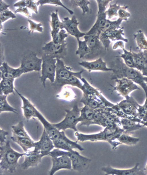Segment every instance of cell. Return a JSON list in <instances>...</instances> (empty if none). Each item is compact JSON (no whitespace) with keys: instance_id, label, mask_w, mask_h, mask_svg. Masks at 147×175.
<instances>
[{"instance_id":"ac0fdd59","label":"cell","mask_w":147,"mask_h":175,"mask_svg":"<svg viewBox=\"0 0 147 175\" xmlns=\"http://www.w3.org/2000/svg\"><path fill=\"white\" fill-rule=\"evenodd\" d=\"M75 136L77 138V141L84 142L87 140L91 141H107L109 142L110 140V131L107 127L103 131L100 132L92 134H85L79 133L76 132L75 133Z\"/></svg>"},{"instance_id":"4dcf8cb0","label":"cell","mask_w":147,"mask_h":175,"mask_svg":"<svg viewBox=\"0 0 147 175\" xmlns=\"http://www.w3.org/2000/svg\"><path fill=\"white\" fill-rule=\"evenodd\" d=\"M78 42V48L76 54L79 56L80 58H86L90 53V50L86 41L82 40L80 39H77Z\"/></svg>"},{"instance_id":"ffe728a7","label":"cell","mask_w":147,"mask_h":175,"mask_svg":"<svg viewBox=\"0 0 147 175\" xmlns=\"http://www.w3.org/2000/svg\"><path fill=\"white\" fill-rule=\"evenodd\" d=\"M79 65L89 72L92 71H112V69L107 66L106 63L101 57L91 61H82L78 62Z\"/></svg>"},{"instance_id":"f35d334b","label":"cell","mask_w":147,"mask_h":175,"mask_svg":"<svg viewBox=\"0 0 147 175\" xmlns=\"http://www.w3.org/2000/svg\"><path fill=\"white\" fill-rule=\"evenodd\" d=\"M123 6L117 5V2L113 4H110L109 8L106 11L107 15L108 16V19L110 20L114 17L118 16V11L122 8Z\"/></svg>"},{"instance_id":"484cf974","label":"cell","mask_w":147,"mask_h":175,"mask_svg":"<svg viewBox=\"0 0 147 175\" xmlns=\"http://www.w3.org/2000/svg\"><path fill=\"white\" fill-rule=\"evenodd\" d=\"M10 138L13 142L19 145L25 152L34 147V142L30 137H22L13 134L10 137Z\"/></svg>"},{"instance_id":"1f68e13d","label":"cell","mask_w":147,"mask_h":175,"mask_svg":"<svg viewBox=\"0 0 147 175\" xmlns=\"http://www.w3.org/2000/svg\"><path fill=\"white\" fill-rule=\"evenodd\" d=\"M121 48L123 53H120V56H117L122 58L124 61V63L127 66L131 68H135L131 47L130 46L129 51L125 49L124 47Z\"/></svg>"},{"instance_id":"3957f363","label":"cell","mask_w":147,"mask_h":175,"mask_svg":"<svg viewBox=\"0 0 147 175\" xmlns=\"http://www.w3.org/2000/svg\"><path fill=\"white\" fill-rule=\"evenodd\" d=\"M25 152L21 153L11 147L10 141L7 140L5 144L0 146V174L5 170L12 173L15 172L20 166L18 161L24 156Z\"/></svg>"},{"instance_id":"e0dca14e","label":"cell","mask_w":147,"mask_h":175,"mask_svg":"<svg viewBox=\"0 0 147 175\" xmlns=\"http://www.w3.org/2000/svg\"><path fill=\"white\" fill-rule=\"evenodd\" d=\"M51 160L52 166L49 173L50 175H53L56 172L61 169H72L70 159L67 155L52 157Z\"/></svg>"},{"instance_id":"681fc988","label":"cell","mask_w":147,"mask_h":175,"mask_svg":"<svg viewBox=\"0 0 147 175\" xmlns=\"http://www.w3.org/2000/svg\"><path fill=\"white\" fill-rule=\"evenodd\" d=\"M119 47L121 48L124 47V43L123 41H117L113 45V49H115Z\"/></svg>"},{"instance_id":"f1b7e54d","label":"cell","mask_w":147,"mask_h":175,"mask_svg":"<svg viewBox=\"0 0 147 175\" xmlns=\"http://www.w3.org/2000/svg\"><path fill=\"white\" fill-rule=\"evenodd\" d=\"M132 53L135 68L141 72L144 68L147 60L143 51L139 50L138 52H136L132 51Z\"/></svg>"},{"instance_id":"4fadbf2b","label":"cell","mask_w":147,"mask_h":175,"mask_svg":"<svg viewBox=\"0 0 147 175\" xmlns=\"http://www.w3.org/2000/svg\"><path fill=\"white\" fill-rule=\"evenodd\" d=\"M67 155L70 159L72 169L82 172L89 167L91 160L82 156L77 151L74 150L68 151Z\"/></svg>"},{"instance_id":"5b68a950","label":"cell","mask_w":147,"mask_h":175,"mask_svg":"<svg viewBox=\"0 0 147 175\" xmlns=\"http://www.w3.org/2000/svg\"><path fill=\"white\" fill-rule=\"evenodd\" d=\"M80 110L77 103H75L71 109L65 110L66 114L63 119L59 122L53 124V125L59 131H64L69 128L78 132L76 126L79 122L78 118L80 115Z\"/></svg>"},{"instance_id":"d6a6232c","label":"cell","mask_w":147,"mask_h":175,"mask_svg":"<svg viewBox=\"0 0 147 175\" xmlns=\"http://www.w3.org/2000/svg\"><path fill=\"white\" fill-rule=\"evenodd\" d=\"M7 96L0 94V113L4 112H10L17 114V110L8 103Z\"/></svg>"},{"instance_id":"ab89813d","label":"cell","mask_w":147,"mask_h":175,"mask_svg":"<svg viewBox=\"0 0 147 175\" xmlns=\"http://www.w3.org/2000/svg\"><path fill=\"white\" fill-rule=\"evenodd\" d=\"M80 79L78 78L75 76H71L67 81L65 85L71 86L77 88L82 90L83 84L81 83Z\"/></svg>"},{"instance_id":"c3c4849f","label":"cell","mask_w":147,"mask_h":175,"mask_svg":"<svg viewBox=\"0 0 147 175\" xmlns=\"http://www.w3.org/2000/svg\"><path fill=\"white\" fill-rule=\"evenodd\" d=\"M0 12L9 9L8 8L9 7V5L7 4L2 0H0Z\"/></svg>"},{"instance_id":"b9f144b4","label":"cell","mask_w":147,"mask_h":175,"mask_svg":"<svg viewBox=\"0 0 147 175\" xmlns=\"http://www.w3.org/2000/svg\"><path fill=\"white\" fill-rule=\"evenodd\" d=\"M0 13L1 24L10 18L13 19L16 18V16L15 14L9 9Z\"/></svg>"},{"instance_id":"74e56055","label":"cell","mask_w":147,"mask_h":175,"mask_svg":"<svg viewBox=\"0 0 147 175\" xmlns=\"http://www.w3.org/2000/svg\"><path fill=\"white\" fill-rule=\"evenodd\" d=\"M37 4L38 6L40 5L41 6L45 4H50L55 5L61 6L64 8L65 9L68 11L71 15H72L74 13V11L70 9H69L64 5L61 2L60 0H38L37 2Z\"/></svg>"},{"instance_id":"836d02e7","label":"cell","mask_w":147,"mask_h":175,"mask_svg":"<svg viewBox=\"0 0 147 175\" xmlns=\"http://www.w3.org/2000/svg\"><path fill=\"white\" fill-rule=\"evenodd\" d=\"M11 128L13 134L20 137H30L24 129L22 121H20L17 124L12 126Z\"/></svg>"},{"instance_id":"5bb4252c","label":"cell","mask_w":147,"mask_h":175,"mask_svg":"<svg viewBox=\"0 0 147 175\" xmlns=\"http://www.w3.org/2000/svg\"><path fill=\"white\" fill-rule=\"evenodd\" d=\"M34 144L33 150L40 152L45 156H49V152L55 147L53 140L44 128L40 140L34 142Z\"/></svg>"},{"instance_id":"30bf717a","label":"cell","mask_w":147,"mask_h":175,"mask_svg":"<svg viewBox=\"0 0 147 175\" xmlns=\"http://www.w3.org/2000/svg\"><path fill=\"white\" fill-rule=\"evenodd\" d=\"M115 81L116 84L113 87V90L125 98L129 97V94L133 91L140 90L136 83L127 78H122L116 79Z\"/></svg>"},{"instance_id":"2e32d148","label":"cell","mask_w":147,"mask_h":175,"mask_svg":"<svg viewBox=\"0 0 147 175\" xmlns=\"http://www.w3.org/2000/svg\"><path fill=\"white\" fill-rule=\"evenodd\" d=\"M61 22L63 29L71 35L74 37L76 39H80L86 35V33L82 32L79 29L78 26L79 22L75 15L70 19L68 17H64Z\"/></svg>"},{"instance_id":"f546056e","label":"cell","mask_w":147,"mask_h":175,"mask_svg":"<svg viewBox=\"0 0 147 175\" xmlns=\"http://www.w3.org/2000/svg\"><path fill=\"white\" fill-rule=\"evenodd\" d=\"M133 36L137 45V49L142 51L147 50V38L143 31L138 30Z\"/></svg>"},{"instance_id":"7bdbcfd3","label":"cell","mask_w":147,"mask_h":175,"mask_svg":"<svg viewBox=\"0 0 147 175\" xmlns=\"http://www.w3.org/2000/svg\"><path fill=\"white\" fill-rule=\"evenodd\" d=\"M28 21L30 25L29 33L33 32L35 31H37L41 33L42 32L43 28L41 23H36L30 19H28Z\"/></svg>"},{"instance_id":"4316f807","label":"cell","mask_w":147,"mask_h":175,"mask_svg":"<svg viewBox=\"0 0 147 175\" xmlns=\"http://www.w3.org/2000/svg\"><path fill=\"white\" fill-rule=\"evenodd\" d=\"M14 80V79H1L0 94L7 96L11 94H15Z\"/></svg>"},{"instance_id":"7dc6e473","label":"cell","mask_w":147,"mask_h":175,"mask_svg":"<svg viewBox=\"0 0 147 175\" xmlns=\"http://www.w3.org/2000/svg\"><path fill=\"white\" fill-rule=\"evenodd\" d=\"M0 146L4 145L6 141V136L8 133L3 129H0Z\"/></svg>"},{"instance_id":"d6986e66","label":"cell","mask_w":147,"mask_h":175,"mask_svg":"<svg viewBox=\"0 0 147 175\" xmlns=\"http://www.w3.org/2000/svg\"><path fill=\"white\" fill-rule=\"evenodd\" d=\"M25 152L24 162L20 166L24 170H26L30 167L36 166L40 163L44 155L40 152L33 151H28Z\"/></svg>"},{"instance_id":"f5cc1de1","label":"cell","mask_w":147,"mask_h":175,"mask_svg":"<svg viewBox=\"0 0 147 175\" xmlns=\"http://www.w3.org/2000/svg\"><path fill=\"white\" fill-rule=\"evenodd\" d=\"M143 79L144 81L147 84V77L144 76Z\"/></svg>"},{"instance_id":"bcb514c9","label":"cell","mask_w":147,"mask_h":175,"mask_svg":"<svg viewBox=\"0 0 147 175\" xmlns=\"http://www.w3.org/2000/svg\"><path fill=\"white\" fill-rule=\"evenodd\" d=\"M26 7L35 12L38 13L37 2L34 0H26Z\"/></svg>"},{"instance_id":"8992f818","label":"cell","mask_w":147,"mask_h":175,"mask_svg":"<svg viewBox=\"0 0 147 175\" xmlns=\"http://www.w3.org/2000/svg\"><path fill=\"white\" fill-rule=\"evenodd\" d=\"M42 59L41 74L40 79L43 86L45 88L47 79L52 83L54 82L57 59L51 55L44 54Z\"/></svg>"},{"instance_id":"9c48e42d","label":"cell","mask_w":147,"mask_h":175,"mask_svg":"<svg viewBox=\"0 0 147 175\" xmlns=\"http://www.w3.org/2000/svg\"><path fill=\"white\" fill-rule=\"evenodd\" d=\"M99 36L98 34L86 35L83 37L90 51V54L86 58H94L100 55L106 50L99 39Z\"/></svg>"},{"instance_id":"cb8c5ba5","label":"cell","mask_w":147,"mask_h":175,"mask_svg":"<svg viewBox=\"0 0 147 175\" xmlns=\"http://www.w3.org/2000/svg\"><path fill=\"white\" fill-rule=\"evenodd\" d=\"M138 164L133 168L129 170L119 169L112 168L110 165L101 168V170L105 173V175H135L139 172Z\"/></svg>"},{"instance_id":"7a4b0ae2","label":"cell","mask_w":147,"mask_h":175,"mask_svg":"<svg viewBox=\"0 0 147 175\" xmlns=\"http://www.w3.org/2000/svg\"><path fill=\"white\" fill-rule=\"evenodd\" d=\"M117 57L112 63L111 79L114 80L126 78L131 80L143 89L147 97V84L144 81L141 72L137 69L127 66L120 57Z\"/></svg>"},{"instance_id":"f6af8a7d","label":"cell","mask_w":147,"mask_h":175,"mask_svg":"<svg viewBox=\"0 0 147 175\" xmlns=\"http://www.w3.org/2000/svg\"><path fill=\"white\" fill-rule=\"evenodd\" d=\"M128 6L124 5L123 7L119 10L117 13L119 18L123 19V20L127 21L128 18L131 16L130 13L126 10Z\"/></svg>"},{"instance_id":"52a82bcc","label":"cell","mask_w":147,"mask_h":175,"mask_svg":"<svg viewBox=\"0 0 147 175\" xmlns=\"http://www.w3.org/2000/svg\"><path fill=\"white\" fill-rule=\"evenodd\" d=\"M139 105L132 96H129L115 104L111 108L117 116L121 117L127 115L135 116L137 114Z\"/></svg>"},{"instance_id":"6da1fadb","label":"cell","mask_w":147,"mask_h":175,"mask_svg":"<svg viewBox=\"0 0 147 175\" xmlns=\"http://www.w3.org/2000/svg\"><path fill=\"white\" fill-rule=\"evenodd\" d=\"M16 92L20 98L22 102L21 108L24 116L28 121L32 118H36L42 124L51 139L53 141L62 136L63 131H60L50 123L27 98L16 90Z\"/></svg>"},{"instance_id":"ba28073f","label":"cell","mask_w":147,"mask_h":175,"mask_svg":"<svg viewBox=\"0 0 147 175\" xmlns=\"http://www.w3.org/2000/svg\"><path fill=\"white\" fill-rule=\"evenodd\" d=\"M42 58L38 57L34 53L32 52L24 55L22 58L19 67L23 73L33 71H41Z\"/></svg>"},{"instance_id":"83f0119b","label":"cell","mask_w":147,"mask_h":175,"mask_svg":"<svg viewBox=\"0 0 147 175\" xmlns=\"http://www.w3.org/2000/svg\"><path fill=\"white\" fill-rule=\"evenodd\" d=\"M57 98L67 101H71L76 97L73 90L67 85L63 86L56 95Z\"/></svg>"},{"instance_id":"ee69618b","label":"cell","mask_w":147,"mask_h":175,"mask_svg":"<svg viewBox=\"0 0 147 175\" xmlns=\"http://www.w3.org/2000/svg\"><path fill=\"white\" fill-rule=\"evenodd\" d=\"M138 114L141 118L147 117V97L146 98L144 104L141 105L139 104L137 109Z\"/></svg>"},{"instance_id":"60d3db41","label":"cell","mask_w":147,"mask_h":175,"mask_svg":"<svg viewBox=\"0 0 147 175\" xmlns=\"http://www.w3.org/2000/svg\"><path fill=\"white\" fill-rule=\"evenodd\" d=\"M68 36L66 31L64 29L61 30L57 35L53 41L57 44H62L66 43L65 38Z\"/></svg>"},{"instance_id":"277c9868","label":"cell","mask_w":147,"mask_h":175,"mask_svg":"<svg viewBox=\"0 0 147 175\" xmlns=\"http://www.w3.org/2000/svg\"><path fill=\"white\" fill-rule=\"evenodd\" d=\"M85 70L74 72L70 67L65 65L61 59H57L55 75L53 84L55 86L61 89L65 85L68 79L73 75L75 76L80 79L82 78V74Z\"/></svg>"},{"instance_id":"d590c367","label":"cell","mask_w":147,"mask_h":175,"mask_svg":"<svg viewBox=\"0 0 147 175\" xmlns=\"http://www.w3.org/2000/svg\"><path fill=\"white\" fill-rule=\"evenodd\" d=\"M73 6L79 7L82 10V14L84 15L87 13L90 12V9L88 5L90 2L88 0H70Z\"/></svg>"},{"instance_id":"e575fe53","label":"cell","mask_w":147,"mask_h":175,"mask_svg":"<svg viewBox=\"0 0 147 175\" xmlns=\"http://www.w3.org/2000/svg\"><path fill=\"white\" fill-rule=\"evenodd\" d=\"M80 102L84 105H86L94 110L104 108L106 107L101 101L99 99L80 100Z\"/></svg>"},{"instance_id":"816d5d0a","label":"cell","mask_w":147,"mask_h":175,"mask_svg":"<svg viewBox=\"0 0 147 175\" xmlns=\"http://www.w3.org/2000/svg\"><path fill=\"white\" fill-rule=\"evenodd\" d=\"M143 52L144 57L147 60V50L143 51Z\"/></svg>"},{"instance_id":"7402d4cb","label":"cell","mask_w":147,"mask_h":175,"mask_svg":"<svg viewBox=\"0 0 147 175\" xmlns=\"http://www.w3.org/2000/svg\"><path fill=\"white\" fill-rule=\"evenodd\" d=\"M80 80L83 83V87L82 90L83 93L86 92L95 94L106 107H112L115 105L106 99L99 90L90 85L84 78L82 77Z\"/></svg>"},{"instance_id":"f907efd6","label":"cell","mask_w":147,"mask_h":175,"mask_svg":"<svg viewBox=\"0 0 147 175\" xmlns=\"http://www.w3.org/2000/svg\"><path fill=\"white\" fill-rule=\"evenodd\" d=\"M141 72L143 76L147 77V60L146 61L144 67Z\"/></svg>"},{"instance_id":"44dd1931","label":"cell","mask_w":147,"mask_h":175,"mask_svg":"<svg viewBox=\"0 0 147 175\" xmlns=\"http://www.w3.org/2000/svg\"><path fill=\"white\" fill-rule=\"evenodd\" d=\"M0 71L1 79H15L24 74L19 67L13 68L5 61L1 64Z\"/></svg>"},{"instance_id":"603a6c76","label":"cell","mask_w":147,"mask_h":175,"mask_svg":"<svg viewBox=\"0 0 147 175\" xmlns=\"http://www.w3.org/2000/svg\"><path fill=\"white\" fill-rule=\"evenodd\" d=\"M95 111V110L84 105L81 108L80 115L78 118L79 122H81L82 125L88 126L92 124Z\"/></svg>"},{"instance_id":"8d00e7d4","label":"cell","mask_w":147,"mask_h":175,"mask_svg":"<svg viewBox=\"0 0 147 175\" xmlns=\"http://www.w3.org/2000/svg\"><path fill=\"white\" fill-rule=\"evenodd\" d=\"M13 6L18 7L15 11V13H20L27 17H31V14L26 7V0H21L18 2L14 4Z\"/></svg>"},{"instance_id":"d4e9b609","label":"cell","mask_w":147,"mask_h":175,"mask_svg":"<svg viewBox=\"0 0 147 175\" xmlns=\"http://www.w3.org/2000/svg\"><path fill=\"white\" fill-rule=\"evenodd\" d=\"M51 20L50 25L51 27V35L52 40L56 37L59 31L63 29L62 22L60 21L58 17V10L52 12L50 15Z\"/></svg>"},{"instance_id":"8fae6325","label":"cell","mask_w":147,"mask_h":175,"mask_svg":"<svg viewBox=\"0 0 147 175\" xmlns=\"http://www.w3.org/2000/svg\"><path fill=\"white\" fill-rule=\"evenodd\" d=\"M123 27L119 29L107 30L101 32L99 36V38L104 47L106 50L108 49L111 41H122L125 42H128V40L124 38V35Z\"/></svg>"},{"instance_id":"9a60e30c","label":"cell","mask_w":147,"mask_h":175,"mask_svg":"<svg viewBox=\"0 0 147 175\" xmlns=\"http://www.w3.org/2000/svg\"><path fill=\"white\" fill-rule=\"evenodd\" d=\"M56 148L63 149L67 151H71L76 149L82 151L84 149L77 143L78 141H72L68 138L64 132L60 137L53 141Z\"/></svg>"},{"instance_id":"7c38bea8","label":"cell","mask_w":147,"mask_h":175,"mask_svg":"<svg viewBox=\"0 0 147 175\" xmlns=\"http://www.w3.org/2000/svg\"><path fill=\"white\" fill-rule=\"evenodd\" d=\"M42 49L44 54L51 55L56 59H63L67 54V43L57 44L52 41L45 43Z\"/></svg>"}]
</instances>
